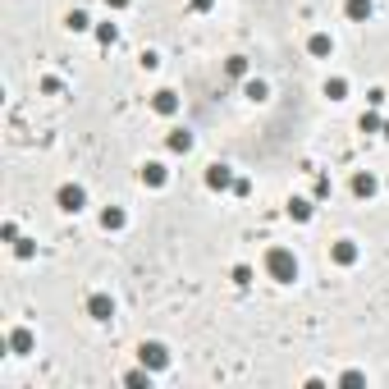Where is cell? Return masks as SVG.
<instances>
[{"label": "cell", "mask_w": 389, "mask_h": 389, "mask_svg": "<svg viewBox=\"0 0 389 389\" xmlns=\"http://www.w3.org/2000/svg\"><path fill=\"white\" fill-rule=\"evenodd\" d=\"M266 275L275 279V284H294V279H298V257H294V248H270V252H266Z\"/></svg>", "instance_id": "obj_1"}, {"label": "cell", "mask_w": 389, "mask_h": 389, "mask_svg": "<svg viewBox=\"0 0 389 389\" xmlns=\"http://www.w3.org/2000/svg\"><path fill=\"white\" fill-rule=\"evenodd\" d=\"M55 207H60L64 216H78V211L87 207V188L83 183H60V188H55Z\"/></svg>", "instance_id": "obj_2"}, {"label": "cell", "mask_w": 389, "mask_h": 389, "mask_svg": "<svg viewBox=\"0 0 389 389\" xmlns=\"http://www.w3.org/2000/svg\"><path fill=\"white\" fill-rule=\"evenodd\" d=\"M138 357H142L147 371H165V366H170V348H165L161 339H147V344L138 348Z\"/></svg>", "instance_id": "obj_3"}, {"label": "cell", "mask_w": 389, "mask_h": 389, "mask_svg": "<svg viewBox=\"0 0 389 389\" xmlns=\"http://www.w3.org/2000/svg\"><path fill=\"white\" fill-rule=\"evenodd\" d=\"M357 257H362V248H357L353 238H339V243H330V261H335V266H357Z\"/></svg>", "instance_id": "obj_4"}, {"label": "cell", "mask_w": 389, "mask_h": 389, "mask_svg": "<svg viewBox=\"0 0 389 389\" xmlns=\"http://www.w3.org/2000/svg\"><path fill=\"white\" fill-rule=\"evenodd\" d=\"M233 183H238V179H233V170H229V165H207V188L211 192H233Z\"/></svg>", "instance_id": "obj_5"}, {"label": "cell", "mask_w": 389, "mask_h": 389, "mask_svg": "<svg viewBox=\"0 0 389 389\" xmlns=\"http://www.w3.org/2000/svg\"><path fill=\"white\" fill-rule=\"evenodd\" d=\"M33 344H37L33 330H28V325H14V330H9V339H5V353L23 357V353H33Z\"/></svg>", "instance_id": "obj_6"}, {"label": "cell", "mask_w": 389, "mask_h": 389, "mask_svg": "<svg viewBox=\"0 0 389 389\" xmlns=\"http://www.w3.org/2000/svg\"><path fill=\"white\" fill-rule=\"evenodd\" d=\"M151 110L161 115V120H174V115H179V92H170V87H161V92L151 96Z\"/></svg>", "instance_id": "obj_7"}, {"label": "cell", "mask_w": 389, "mask_h": 389, "mask_svg": "<svg viewBox=\"0 0 389 389\" xmlns=\"http://www.w3.org/2000/svg\"><path fill=\"white\" fill-rule=\"evenodd\" d=\"M348 188H353V197H362V202H366V197H376V192H381V179H376L371 170H357Z\"/></svg>", "instance_id": "obj_8"}, {"label": "cell", "mask_w": 389, "mask_h": 389, "mask_svg": "<svg viewBox=\"0 0 389 389\" xmlns=\"http://www.w3.org/2000/svg\"><path fill=\"white\" fill-rule=\"evenodd\" d=\"M307 55L311 60H330V55H335V37L330 33H311L307 37Z\"/></svg>", "instance_id": "obj_9"}, {"label": "cell", "mask_w": 389, "mask_h": 389, "mask_svg": "<svg viewBox=\"0 0 389 389\" xmlns=\"http://www.w3.org/2000/svg\"><path fill=\"white\" fill-rule=\"evenodd\" d=\"M87 316H92V320H110L115 316V298L110 294H92V298H87Z\"/></svg>", "instance_id": "obj_10"}, {"label": "cell", "mask_w": 389, "mask_h": 389, "mask_svg": "<svg viewBox=\"0 0 389 389\" xmlns=\"http://www.w3.org/2000/svg\"><path fill=\"white\" fill-rule=\"evenodd\" d=\"M311 216H316V197H289V220L307 225Z\"/></svg>", "instance_id": "obj_11"}, {"label": "cell", "mask_w": 389, "mask_h": 389, "mask_svg": "<svg viewBox=\"0 0 389 389\" xmlns=\"http://www.w3.org/2000/svg\"><path fill=\"white\" fill-rule=\"evenodd\" d=\"M142 183H147V188H165V183H170L165 161H147V165H142Z\"/></svg>", "instance_id": "obj_12"}, {"label": "cell", "mask_w": 389, "mask_h": 389, "mask_svg": "<svg viewBox=\"0 0 389 389\" xmlns=\"http://www.w3.org/2000/svg\"><path fill=\"white\" fill-rule=\"evenodd\" d=\"M165 147H170L174 156H188L192 147H197V138H192V133H188V129H174V133H170V138H165Z\"/></svg>", "instance_id": "obj_13"}, {"label": "cell", "mask_w": 389, "mask_h": 389, "mask_svg": "<svg viewBox=\"0 0 389 389\" xmlns=\"http://www.w3.org/2000/svg\"><path fill=\"white\" fill-rule=\"evenodd\" d=\"M124 225H129V211H124V207H105L101 211V229L105 233H120Z\"/></svg>", "instance_id": "obj_14"}, {"label": "cell", "mask_w": 389, "mask_h": 389, "mask_svg": "<svg viewBox=\"0 0 389 389\" xmlns=\"http://www.w3.org/2000/svg\"><path fill=\"white\" fill-rule=\"evenodd\" d=\"M344 18L348 23H366L371 18V0H344Z\"/></svg>", "instance_id": "obj_15"}, {"label": "cell", "mask_w": 389, "mask_h": 389, "mask_svg": "<svg viewBox=\"0 0 389 389\" xmlns=\"http://www.w3.org/2000/svg\"><path fill=\"white\" fill-rule=\"evenodd\" d=\"M243 96H248V101H266V96H270V87L266 83H261V78H248V83H243Z\"/></svg>", "instance_id": "obj_16"}, {"label": "cell", "mask_w": 389, "mask_h": 389, "mask_svg": "<svg viewBox=\"0 0 389 389\" xmlns=\"http://www.w3.org/2000/svg\"><path fill=\"white\" fill-rule=\"evenodd\" d=\"M64 28H69V33H87V28H92V18H87V9H69V18H64Z\"/></svg>", "instance_id": "obj_17"}, {"label": "cell", "mask_w": 389, "mask_h": 389, "mask_svg": "<svg viewBox=\"0 0 389 389\" xmlns=\"http://www.w3.org/2000/svg\"><path fill=\"white\" fill-rule=\"evenodd\" d=\"M325 96L330 101H344L348 96V78H325Z\"/></svg>", "instance_id": "obj_18"}, {"label": "cell", "mask_w": 389, "mask_h": 389, "mask_svg": "<svg viewBox=\"0 0 389 389\" xmlns=\"http://www.w3.org/2000/svg\"><path fill=\"white\" fill-rule=\"evenodd\" d=\"M357 129H362V133H381V129H385V120L376 115V105H371V110L362 115V120H357Z\"/></svg>", "instance_id": "obj_19"}, {"label": "cell", "mask_w": 389, "mask_h": 389, "mask_svg": "<svg viewBox=\"0 0 389 389\" xmlns=\"http://www.w3.org/2000/svg\"><path fill=\"white\" fill-rule=\"evenodd\" d=\"M96 42H101V46H115V42H120V28H115V23H96Z\"/></svg>", "instance_id": "obj_20"}, {"label": "cell", "mask_w": 389, "mask_h": 389, "mask_svg": "<svg viewBox=\"0 0 389 389\" xmlns=\"http://www.w3.org/2000/svg\"><path fill=\"white\" fill-rule=\"evenodd\" d=\"M225 74H229V78H248V60H243V55H229V60H225Z\"/></svg>", "instance_id": "obj_21"}, {"label": "cell", "mask_w": 389, "mask_h": 389, "mask_svg": "<svg viewBox=\"0 0 389 389\" xmlns=\"http://www.w3.org/2000/svg\"><path fill=\"white\" fill-rule=\"evenodd\" d=\"M229 279H233L238 289H248V284H252V266H233V270H229Z\"/></svg>", "instance_id": "obj_22"}, {"label": "cell", "mask_w": 389, "mask_h": 389, "mask_svg": "<svg viewBox=\"0 0 389 389\" xmlns=\"http://www.w3.org/2000/svg\"><path fill=\"white\" fill-rule=\"evenodd\" d=\"M316 202H325L330 197V174H316V192H311Z\"/></svg>", "instance_id": "obj_23"}, {"label": "cell", "mask_w": 389, "mask_h": 389, "mask_svg": "<svg viewBox=\"0 0 389 389\" xmlns=\"http://www.w3.org/2000/svg\"><path fill=\"white\" fill-rule=\"evenodd\" d=\"M124 381H129V385H151V371H147V366H138V371H129Z\"/></svg>", "instance_id": "obj_24"}, {"label": "cell", "mask_w": 389, "mask_h": 389, "mask_svg": "<svg viewBox=\"0 0 389 389\" xmlns=\"http://www.w3.org/2000/svg\"><path fill=\"white\" fill-rule=\"evenodd\" d=\"M14 257H23V261L33 257V238H18V243H14Z\"/></svg>", "instance_id": "obj_25"}, {"label": "cell", "mask_w": 389, "mask_h": 389, "mask_svg": "<svg viewBox=\"0 0 389 389\" xmlns=\"http://www.w3.org/2000/svg\"><path fill=\"white\" fill-rule=\"evenodd\" d=\"M362 381H366L362 371H344V376H339V385H362Z\"/></svg>", "instance_id": "obj_26"}, {"label": "cell", "mask_w": 389, "mask_h": 389, "mask_svg": "<svg viewBox=\"0 0 389 389\" xmlns=\"http://www.w3.org/2000/svg\"><path fill=\"white\" fill-rule=\"evenodd\" d=\"M133 0H105V9H115V14H120V9H129Z\"/></svg>", "instance_id": "obj_27"}, {"label": "cell", "mask_w": 389, "mask_h": 389, "mask_svg": "<svg viewBox=\"0 0 389 389\" xmlns=\"http://www.w3.org/2000/svg\"><path fill=\"white\" fill-rule=\"evenodd\" d=\"M381 133H385V138H389V120H385V129H381Z\"/></svg>", "instance_id": "obj_28"}]
</instances>
